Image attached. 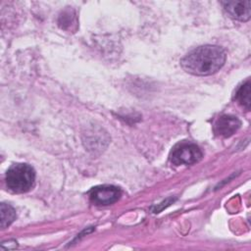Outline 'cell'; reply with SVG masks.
I'll return each instance as SVG.
<instances>
[{
    "label": "cell",
    "mask_w": 251,
    "mask_h": 251,
    "mask_svg": "<svg viewBox=\"0 0 251 251\" xmlns=\"http://www.w3.org/2000/svg\"><path fill=\"white\" fill-rule=\"evenodd\" d=\"M226 62V53L220 46L203 45L191 50L181 60L182 69L194 75L217 73Z\"/></svg>",
    "instance_id": "1"
},
{
    "label": "cell",
    "mask_w": 251,
    "mask_h": 251,
    "mask_svg": "<svg viewBox=\"0 0 251 251\" xmlns=\"http://www.w3.org/2000/svg\"><path fill=\"white\" fill-rule=\"evenodd\" d=\"M35 172L27 164H15L6 173V185L15 193L28 191L34 184Z\"/></svg>",
    "instance_id": "2"
},
{
    "label": "cell",
    "mask_w": 251,
    "mask_h": 251,
    "mask_svg": "<svg viewBox=\"0 0 251 251\" xmlns=\"http://www.w3.org/2000/svg\"><path fill=\"white\" fill-rule=\"evenodd\" d=\"M202 158L200 148L191 142H181L172 151L170 160L176 166L192 165L199 162Z\"/></svg>",
    "instance_id": "3"
},
{
    "label": "cell",
    "mask_w": 251,
    "mask_h": 251,
    "mask_svg": "<svg viewBox=\"0 0 251 251\" xmlns=\"http://www.w3.org/2000/svg\"><path fill=\"white\" fill-rule=\"evenodd\" d=\"M121 190L113 185H100L89 192L90 201L97 206H107L115 203L121 197Z\"/></svg>",
    "instance_id": "4"
},
{
    "label": "cell",
    "mask_w": 251,
    "mask_h": 251,
    "mask_svg": "<svg viewBox=\"0 0 251 251\" xmlns=\"http://www.w3.org/2000/svg\"><path fill=\"white\" fill-rule=\"evenodd\" d=\"M221 3L225 11L234 20L246 22L251 17V2L249 0H230Z\"/></svg>",
    "instance_id": "5"
},
{
    "label": "cell",
    "mask_w": 251,
    "mask_h": 251,
    "mask_svg": "<svg viewBox=\"0 0 251 251\" xmlns=\"http://www.w3.org/2000/svg\"><path fill=\"white\" fill-rule=\"evenodd\" d=\"M241 126V122L235 116L222 115L214 123V133L221 137H229L235 133Z\"/></svg>",
    "instance_id": "6"
},
{
    "label": "cell",
    "mask_w": 251,
    "mask_h": 251,
    "mask_svg": "<svg viewBox=\"0 0 251 251\" xmlns=\"http://www.w3.org/2000/svg\"><path fill=\"white\" fill-rule=\"evenodd\" d=\"M250 88H251V82H250V79H247L238 87L235 93V100L247 111L250 110V106H251Z\"/></svg>",
    "instance_id": "7"
},
{
    "label": "cell",
    "mask_w": 251,
    "mask_h": 251,
    "mask_svg": "<svg viewBox=\"0 0 251 251\" xmlns=\"http://www.w3.org/2000/svg\"><path fill=\"white\" fill-rule=\"evenodd\" d=\"M16 219V211L8 204H1V227L5 228L10 226Z\"/></svg>",
    "instance_id": "8"
}]
</instances>
